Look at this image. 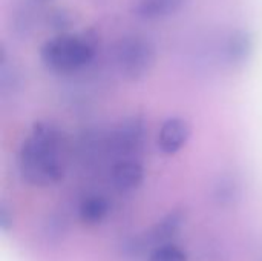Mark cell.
Segmentation results:
<instances>
[{"instance_id": "6da1fadb", "label": "cell", "mask_w": 262, "mask_h": 261, "mask_svg": "<svg viewBox=\"0 0 262 261\" xmlns=\"http://www.w3.org/2000/svg\"><path fill=\"white\" fill-rule=\"evenodd\" d=\"M18 172L25 183L46 188L64 175L61 132L48 122H37L25 137L18 152Z\"/></svg>"}, {"instance_id": "7a4b0ae2", "label": "cell", "mask_w": 262, "mask_h": 261, "mask_svg": "<svg viewBox=\"0 0 262 261\" xmlns=\"http://www.w3.org/2000/svg\"><path fill=\"white\" fill-rule=\"evenodd\" d=\"M95 55V48L89 38L75 34H58L40 49L43 65L58 74H69L86 66Z\"/></svg>"}, {"instance_id": "3957f363", "label": "cell", "mask_w": 262, "mask_h": 261, "mask_svg": "<svg viewBox=\"0 0 262 261\" xmlns=\"http://www.w3.org/2000/svg\"><path fill=\"white\" fill-rule=\"evenodd\" d=\"M114 57L117 68L124 78L140 80L154 69L157 51L147 37L132 34L124 35L117 42Z\"/></svg>"}, {"instance_id": "277c9868", "label": "cell", "mask_w": 262, "mask_h": 261, "mask_svg": "<svg viewBox=\"0 0 262 261\" xmlns=\"http://www.w3.org/2000/svg\"><path fill=\"white\" fill-rule=\"evenodd\" d=\"M190 125L181 117L167 118L157 135V146L166 155H173L180 152L190 138Z\"/></svg>"}, {"instance_id": "5b68a950", "label": "cell", "mask_w": 262, "mask_h": 261, "mask_svg": "<svg viewBox=\"0 0 262 261\" xmlns=\"http://www.w3.org/2000/svg\"><path fill=\"white\" fill-rule=\"evenodd\" d=\"M143 135V122L137 117L127 118L111 134V148L118 155H130L141 146Z\"/></svg>"}, {"instance_id": "8992f818", "label": "cell", "mask_w": 262, "mask_h": 261, "mask_svg": "<svg viewBox=\"0 0 262 261\" xmlns=\"http://www.w3.org/2000/svg\"><path fill=\"white\" fill-rule=\"evenodd\" d=\"M184 223V212L177 209L170 214H167L161 222H158L147 234L144 238V245H152L154 249L166 245V243H172V240L178 235V232L181 231V226Z\"/></svg>"}, {"instance_id": "52a82bcc", "label": "cell", "mask_w": 262, "mask_h": 261, "mask_svg": "<svg viewBox=\"0 0 262 261\" xmlns=\"http://www.w3.org/2000/svg\"><path fill=\"white\" fill-rule=\"evenodd\" d=\"M143 166L135 160L123 158L112 168V183L120 192L135 191L143 183Z\"/></svg>"}, {"instance_id": "ba28073f", "label": "cell", "mask_w": 262, "mask_h": 261, "mask_svg": "<svg viewBox=\"0 0 262 261\" xmlns=\"http://www.w3.org/2000/svg\"><path fill=\"white\" fill-rule=\"evenodd\" d=\"M184 0H137L134 12L144 20H160L180 11Z\"/></svg>"}, {"instance_id": "9c48e42d", "label": "cell", "mask_w": 262, "mask_h": 261, "mask_svg": "<svg viewBox=\"0 0 262 261\" xmlns=\"http://www.w3.org/2000/svg\"><path fill=\"white\" fill-rule=\"evenodd\" d=\"M253 49V42L249 32L238 29L232 32L226 43V55L232 65H244Z\"/></svg>"}, {"instance_id": "30bf717a", "label": "cell", "mask_w": 262, "mask_h": 261, "mask_svg": "<svg viewBox=\"0 0 262 261\" xmlns=\"http://www.w3.org/2000/svg\"><path fill=\"white\" fill-rule=\"evenodd\" d=\"M109 212V203L106 198L100 195H91L86 197L78 209L80 218L86 225H98L104 220V217Z\"/></svg>"}, {"instance_id": "8fae6325", "label": "cell", "mask_w": 262, "mask_h": 261, "mask_svg": "<svg viewBox=\"0 0 262 261\" xmlns=\"http://www.w3.org/2000/svg\"><path fill=\"white\" fill-rule=\"evenodd\" d=\"M149 261H187V255L177 245L166 243L152 249Z\"/></svg>"}, {"instance_id": "7c38bea8", "label": "cell", "mask_w": 262, "mask_h": 261, "mask_svg": "<svg viewBox=\"0 0 262 261\" xmlns=\"http://www.w3.org/2000/svg\"><path fill=\"white\" fill-rule=\"evenodd\" d=\"M0 228L3 232H8L12 228V218L11 214L8 212V209L5 206L0 208Z\"/></svg>"}]
</instances>
